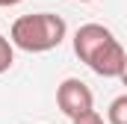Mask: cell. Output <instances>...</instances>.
<instances>
[{
	"label": "cell",
	"mask_w": 127,
	"mask_h": 124,
	"mask_svg": "<svg viewBox=\"0 0 127 124\" xmlns=\"http://www.w3.org/2000/svg\"><path fill=\"white\" fill-rule=\"evenodd\" d=\"M65 21L53 12H35V15H21L12 30H9V38L15 47L27 50V53H44V50H53L59 47L65 38Z\"/></svg>",
	"instance_id": "obj_1"
},
{
	"label": "cell",
	"mask_w": 127,
	"mask_h": 124,
	"mask_svg": "<svg viewBox=\"0 0 127 124\" xmlns=\"http://www.w3.org/2000/svg\"><path fill=\"white\" fill-rule=\"evenodd\" d=\"M71 124H103V118H100V112H97V109H86L83 115L71 118Z\"/></svg>",
	"instance_id": "obj_7"
},
{
	"label": "cell",
	"mask_w": 127,
	"mask_h": 124,
	"mask_svg": "<svg viewBox=\"0 0 127 124\" xmlns=\"http://www.w3.org/2000/svg\"><path fill=\"white\" fill-rule=\"evenodd\" d=\"M21 0H0V6H18Z\"/></svg>",
	"instance_id": "obj_8"
},
{
	"label": "cell",
	"mask_w": 127,
	"mask_h": 124,
	"mask_svg": "<svg viewBox=\"0 0 127 124\" xmlns=\"http://www.w3.org/2000/svg\"><path fill=\"white\" fill-rule=\"evenodd\" d=\"M12 62H15L12 44H9V38H3V35H0V74H3V71H9V68H12Z\"/></svg>",
	"instance_id": "obj_6"
},
{
	"label": "cell",
	"mask_w": 127,
	"mask_h": 124,
	"mask_svg": "<svg viewBox=\"0 0 127 124\" xmlns=\"http://www.w3.org/2000/svg\"><path fill=\"white\" fill-rule=\"evenodd\" d=\"M109 38H112V32L106 30L103 24H83L80 30L74 32V53H77V59L89 65L92 56H95Z\"/></svg>",
	"instance_id": "obj_3"
},
{
	"label": "cell",
	"mask_w": 127,
	"mask_h": 124,
	"mask_svg": "<svg viewBox=\"0 0 127 124\" xmlns=\"http://www.w3.org/2000/svg\"><path fill=\"white\" fill-rule=\"evenodd\" d=\"M106 118H109V124H127V94L115 97V100L109 103Z\"/></svg>",
	"instance_id": "obj_5"
},
{
	"label": "cell",
	"mask_w": 127,
	"mask_h": 124,
	"mask_svg": "<svg viewBox=\"0 0 127 124\" xmlns=\"http://www.w3.org/2000/svg\"><path fill=\"white\" fill-rule=\"evenodd\" d=\"M121 83L127 86V62H124V71H121Z\"/></svg>",
	"instance_id": "obj_9"
},
{
	"label": "cell",
	"mask_w": 127,
	"mask_h": 124,
	"mask_svg": "<svg viewBox=\"0 0 127 124\" xmlns=\"http://www.w3.org/2000/svg\"><path fill=\"white\" fill-rule=\"evenodd\" d=\"M124 62H127V50L118 44V38L112 35L100 50H97L92 62H89V68L100 74V77H121V71H124Z\"/></svg>",
	"instance_id": "obj_4"
},
{
	"label": "cell",
	"mask_w": 127,
	"mask_h": 124,
	"mask_svg": "<svg viewBox=\"0 0 127 124\" xmlns=\"http://www.w3.org/2000/svg\"><path fill=\"white\" fill-rule=\"evenodd\" d=\"M80 3H92V0H80Z\"/></svg>",
	"instance_id": "obj_10"
},
{
	"label": "cell",
	"mask_w": 127,
	"mask_h": 124,
	"mask_svg": "<svg viewBox=\"0 0 127 124\" xmlns=\"http://www.w3.org/2000/svg\"><path fill=\"white\" fill-rule=\"evenodd\" d=\"M56 106L62 109V115L77 118V115H83L86 109H95V94H92V89H89L83 80L68 77V80L59 83V89H56Z\"/></svg>",
	"instance_id": "obj_2"
}]
</instances>
